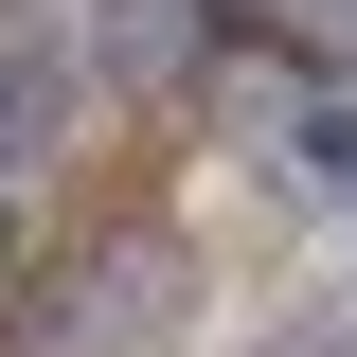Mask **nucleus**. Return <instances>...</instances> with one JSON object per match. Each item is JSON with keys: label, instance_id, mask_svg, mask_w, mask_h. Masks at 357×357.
I'll return each mask as SVG.
<instances>
[{"label": "nucleus", "instance_id": "nucleus-3", "mask_svg": "<svg viewBox=\"0 0 357 357\" xmlns=\"http://www.w3.org/2000/svg\"><path fill=\"white\" fill-rule=\"evenodd\" d=\"M197 18H215V36H250V0H197Z\"/></svg>", "mask_w": 357, "mask_h": 357}, {"label": "nucleus", "instance_id": "nucleus-2", "mask_svg": "<svg viewBox=\"0 0 357 357\" xmlns=\"http://www.w3.org/2000/svg\"><path fill=\"white\" fill-rule=\"evenodd\" d=\"M286 143H304V178H357V107H304Z\"/></svg>", "mask_w": 357, "mask_h": 357}, {"label": "nucleus", "instance_id": "nucleus-1", "mask_svg": "<svg viewBox=\"0 0 357 357\" xmlns=\"http://www.w3.org/2000/svg\"><path fill=\"white\" fill-rule=\"evenodd\" d=\"M54 143V54H0V161H36Z\"/></svg>", "mask_w": 357, "mask_h": 357}]
</instances>
